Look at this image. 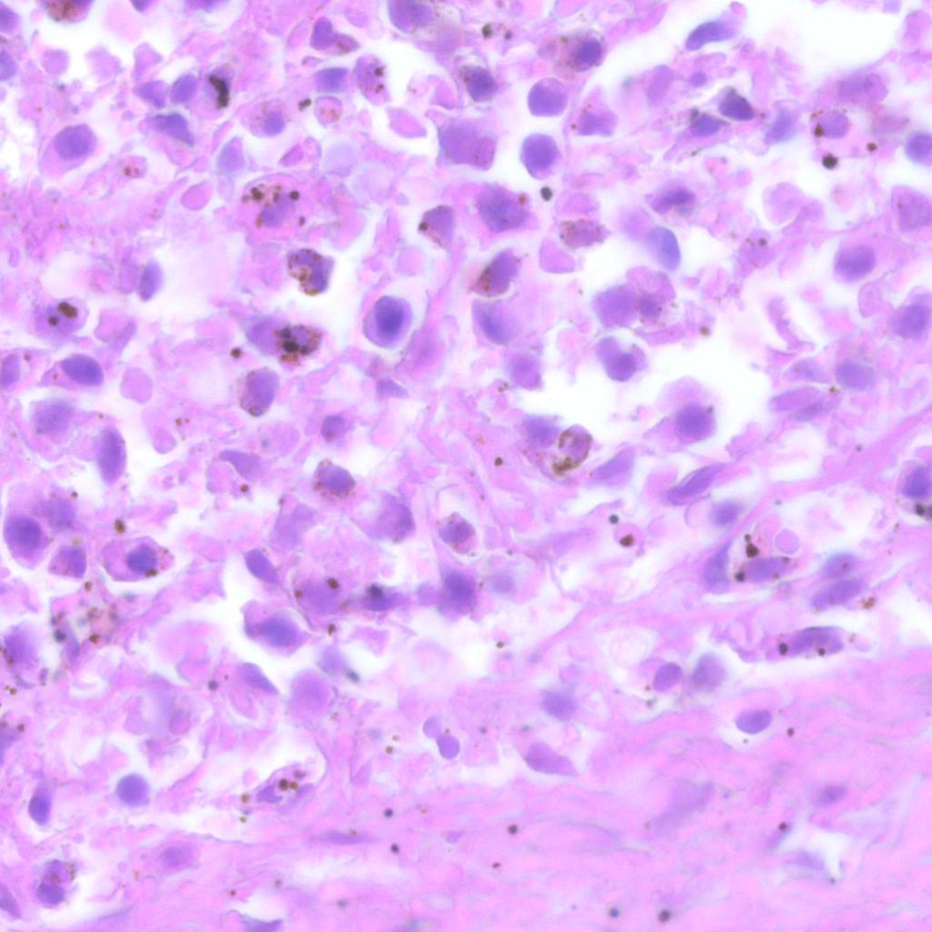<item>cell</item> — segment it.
Here are the masks:
<instances>
[{
    "instance_id": "cell-1",
    "label": "cell",
    "mask_w": 932,
    "mask_h": 932,
    "mask_svg": "<svg viewBox=\"0 0 932 932\" xmlns=\"http://www.w3.org/2000/svg\"><path fill=\"white\" fill-rule=\"evenodd\" d=\"M411 318L405 301L391 297L381 299L371 316V335L380 345H395L407 332Z\"/></svg>"
},
{
    "instance_id": "cell-2",
    "label": "cell",
    "mask_w": 932,
    "mask_h": 932,
    "mask_svg": "<svg viewBox=\"0 0 932 932\" xmlns=\"http://www.w3.org/2000/svg\"><path fill=\"white\" fill-rule=\"evenodd\" d=\"M86 310L80 301L66 300L49 305L40 318L44 333L52 337H65L80 328Z\"/></svg>"
},
{
    "instance_id": "cell-3",
    "label": "cell",
    "mask_w": 932,
    "mask_h": 932,
    "mask_svg": "<svg viewBox=\"0 0 932 932\" xmlns=\"http://www.w3.org/2000/svg\"><path fill=\"white\" fill-rule=\"evenodd\" d=\"M6 537L12 547L24 554L37 552L45 542L42 525L26 515H15L9 518L6 525Z\"/></svg>"
},
{
    "instance_id": "cell-4",
    "label": "cell",
    "mask_w": 932,
    "mask_h": 932,
    "mask_svg": "<svg viewBox=\"0 0 932 932\" xmlns=\"http://www.w3.org/2000/svg\"><path fill=\"white\" fill-rule=\"evenodd\" d=\"M876 263L874 251L866 245H855L844 250L837 257L835 270L846 281H858L874 269Z\"/></svg>"
},
{
    "instance_id": "cell-5",
    "label": "cell",
    "mask_w": 932,
    "mask_h": 932,
    "mask_svg": "<svg viewBox=\"0 0 932 932\" xmlns=\"http://www.w3.org/2000/svg\"><path fill=\"white\" fill-rule=\"evenodd\" d=\"M896 212L900 225L906 231H916L930 225V203L915 192H904L897 197Z\"/></svg>"
},
{
    "instance_id": "cell-6",
    "label": "cell",
    "mask_w": 932,
    "mask_h": 932,
    "mask_svg": "<svg viewBox=\"0 0 932 932\" xmlns=\"http://www.w3.org/2000/svg\"><path fill=\"white\" fill-rule=\"evenodd\" d=\"M482 213L489 225L496 229L512 228L520 223L522 210L511 199L502 193H492L482 203Z\"/></svg>"
},
{
    "instance_id": "cell-7",
    "label": "cell",
    "mask_w": 932,
    "mask_h": 932,
    "mask_svg": "<svg viewBox=\"0 0 932 932\" xmlns=\"http://www.w3.org/2000/svg\"><path fill=\"white\" fill-rule=\"evenodd\" d=\"M125 451L121 437L112 430H106L102 437L99 465L103 479L108 483L118 480L124 467Z\"/></svg>"
},
{
    "instance_id": "cell-8",
    "label": "cell",
    "mask_w": 932,
    "mask_h": 932,
    "mask_svg": "<svg viewBox=\"0 0 932 932\" xmlns=\"http://www.w3.org/2000/svg\"><path fill=\"white\" fill-rule=\"evenodd\" d=\"M59 155L65 160L83 158L95 146L93 132L86 126H75L62 131L55 141Z\"/></svg>"
},
{
    "instance_id": "cell-9",
    "label": "cell",
    "mask_w": 932,
    "mask_h": 932,
    "mask_svg": "<svg viewBox=\"0 0 932 932\" xmlns=\"http://www.w3.org/2000/svg\"><path fill=\"white\" fill-rule=\"evenodd\" d=\"M713 427L710 412L702 407L686 408L676 419V432L680 438L698 441L706 438Z\"/></svg>"
},
{
    "instance_id": "cell-10",
    "label": "cell",
    "mask_w": 932,
    "mask_h": 932,
    "mask_svg": "<svg viewBox=\"0 0 932 932\" xmlns=\"http://www.w3.org/2000/svg\"><path fill=\"white\" fill-rule=\"evenodd\" d=\"M931 316V308L926 304H914L909 305L900 311L897 317L895 330L903 338H917L924 335L930 326Z\"/></svg>"
},
{
    "instance_id": "cell-11",
    "label": "cell",
    "mask_w": 932,
    "mask_h": 932,
    "mask_svg": "<svg viewBox=\"0 0 932 932\" xmlns=\"http://www.w3.org/2000/svg\"><path fill=\"white\" fill-rule=\"evenodd\" d=\"M864 585L858 580H844L823 588L815 595L812 606L816 609H827L853 599L861 593Z\"/></svg>"
},
{
    "instance_id": "cell-12",
    "label": "cell",
    "mask_w": 932,
    "mask_h": 932,
    "mask_svg": "<svg viewBox=\"0 0 932 932\" xmlns=\"http://www.w3.org/2000/svg\"><path fill=\"white\" fill-rule=\"evenodd\" d=\"M62 367L68 376L78 383L95 386L102 383V371L99 364L91 359L83 357H72L65 361Z\"/></svg>"
},
{
    "instance_id": "cell-13",
    "label": "cell",
    "mask_w": 932,
    "mask_h": 932,
    "mask_svg": "<svg viewBox=\"0 0 932 932\" xmlns=\"http://www.w3.org/2000/svg\"><path fill=\"white\" fill-rule=\"evenodd\" d=\"M725 675V669L717 657L705 656L695 667L693 680L698 689L710 691L723 682Z\"/></svg>"
},
{
    "instance_id": "cell-14",
    "label": "cell",
    "mask_w": 932,
    "mask_h": 932,
    "mask_svg": "<svg viewBox=\"0 0 932 932\" xmlns=\"http://www.w3.org/2000/svg\"><path fill=\"white\" fill-rule=\"evenodd\" d=\"M729 544H726L715 554L705 569L704 578L710 590L721 593L729 587L727 563H729Z\"/></svg>"
},
{
    "instance_id": "cell-15",
    "label": "cell",
    "mask_w": 932,
    "mask_h": 932,
    "mask_svg": "<svg viewBox=\"0 0 932 932\" xmlns=\"http://www.w3.org/2000/svg\"><path fill=\"white\" fill-rule=\"evenodd\" d=\"M116 793L122 801L131 807H141L149 802V785L138 775H130L122 779L116 788Z\"/></svg>"
},
{
    "instance_id": "cell-16",
    "label": "cell",
    "mask_w": 932,
    "mask_h": 932,
    "mask_svg": "<svg viewBox=\"0 0 932 932\" xmlns=\"http://www.w3.org/2000/svg\"><path fill=\"white\" fill-rule=\"evenodd\" d=\"M156 546L146 541L134 542L126 553V563L132 570L145 572L155 568L159 560Z\"/></svg>"
},
{
    "instance_id": "cell-17",
    "label": "cell",
    "mask_w": 932,
    "mask_h": 932,
    "mask_svg": "<svg viewBox=\"0 0 932 932\" xmlns=\"http://www.w3.org/2000/svg\"><path fill=\"white\" fill-rule=\"evenodd\" d=\"M837 378L844 387L853 390L868 389L874 382L873 371L865 365L855 363L840 365L837 370Z\"/></svg>"
},
{
    "instance_id": "cell-18",
    "label": "cell",
    "mask_w": 932,
    "mask_h": 932,
    "mask_svg": "<svg viewBox=\"0 0 932 932\" xmlns=\"http://www.w3.org/2000/svg\"><path fill=\"white\" fill-rule=\"evenodd\" d=\"M839 648L837 638L830 629H811L802 633L793 645L794 654L805 653L811 650L823 647Z\"/></svg>"
},
{
    "instance_id": "cell-19",
    "label": "cell",
    "mask_w": 932,
    "mask_h": 932,
    "mask_svg": "<svg viewBox=\"0 0 932 932\" xmlns=\"http://www.w3.org/2000/svg\"><path fill=\"white\" fill-rule=\"evenodd\" d=\"M720 466L713 465L702 468L697 473L691 475L688 481L684 482L678 489L675 491V496L691 497L706 490L711 484L713 483L715 477L719 471Z\"/></svg>"
},
{
    "instance_id": "cell-20",
    "label": "cell",
    "mask_w": 932,
    "mask_h": 932,
    "mask_svg": "<svg viewBox=\"0 0 932 932\" xmlns=\"http://www.w3.org/2000/svg\"><path fill=\"white\" fill-rule=\"evenodd\" d=\"M720 112L727 118L735 121H746L755 116V112L751 104L736 91L731 90L724 97L720 104Z\"/></svg>"
},
{
    "instance_id": "cell-21",
    "label": "cell",
    "mask_w": 932,
    "mask_h": 932,
    "mask_svg": "<svg viewBox=\"0 0 932 932\" xmlns=\"http://www.w3.org/2000/svg\"><path fill=\"white\" fill-rule=\"evenodd\" d=\"M67 407L59 404L44 406L37 415V425L45 433L56 432L67 423Z\"/></svg>"
},
{
    "instance_id": "cell-22",
    "label": "cell",
    "mask_w": 932,
    "mask_h": 932,
    "mask_svg": "<svg viewBox=\"0 0 932 932\" xmlns=\"http://www.w3.org/2000/svg\"><path fill=\"white\" fill-rule=\"evenodd\" d=\"M155 124L157 128L163 133L184 143H191L192 137L187 122L181 116L175 114L158 116L155 119Z\"/></svg>"
},
{
    "instance_id": "cell-23",
    "label": "cell",
    "mask_w": 932,
    "mask_h": 932,
    "mask_svg": "<svg viewBox=\"0 0 932 932\" xmlns=\"http://www.w3.org/2000/svg\"><path fill=\"white\" fill-rule=\"evenodd\" d=\"M857 566V559L852 554H837L825 563L824 574L831 578H840L850 574Z\"/></svg>"
},
{
    "instance_id": "cell-24",
    "label": "cell",
    "mask_w": 932,
    "mask_h": 932,
    "mask_svg": "<svg viewBox=\"0 0 932 932\" xmlns=\"http://www.w3.org/2000/svg\"><path fill=\"white\" fill-rule=\"evenodd\" d=\"M907 154L912 162L926 165L931 162V138L924 133L916 134L907 144Z\"/></svg>"
},
{
    "instance_id": "cell-25",
    "label": "cell",
    "mask_w": 932,
    "mask_h": 932,
    "mask_svg": "<svg viewBox=\"0 0 932 932\" xmlns=\"http://www.w3.org/2000/svg\"><path fill=\"white\" fill-rule=\"evenodd\" d=\"M537 141V147L534 141H533V144L527 145V151H525L527 162H530L531 167H539L538 169L546 168L555 158V153H554L552 145L547 143L546 144V141Z\"/></svg>"
},
{
    "instance_id": "cell-26",
    "label": "cell",
    "mask_w": 932,
    "mask_h": 932,
    "mask_svg": "<svg viewBox=\"0 0 932 932\" xmlns=\"http://www.w3.org/2000/svg\"><path fill=\"white\" fill-rule=\"evenodd\" d=\"M931 478L924 468H917L909 475L906 483V493L913 498H925L931 492Z\"/></svg>"
},
{
    "instance_id": "cell-27",
    "label": "cell",
    "mask_w": 932,
    "mask_h": 932,
    "mask_svg": "<svg viewBox=\"0 0 932 932\" xmlns=\"http://www.w3.org/2000/svg\"><path fill=\"white\" fill-rule=\"evenodd\" d=\"M729 28L719 23H707L701 26L691 35L689 39V46L694 45L695 48L702 44L712 42V40H719L725 39L729 36Z\"/></svg>"
},
{
    "instance_id": "cell-28",
    "label": "cell",
    "mask_w": 932,
    "mask_h": 932,
    "mask_svg": "<svg viewBox=\"0 0 932 932\" xmlns=\"http://www.w3.org/2000/svg\"><path fill=\"white\" fill-rule=\"evenodd\" d=\"M794 131L795 124L792 116L786 112L780 113L767 132V141L770 143H780L791 136Z\"/></svg>"
},
{
    "instance_id": "cell-29",
    "label": "cell",
    "mask_w": 932,
    "mask_h": 932,
    "mask_svg": "<svg viewBox=\"0 0 932 932\" xmlns=\"http://www.w3.org/2000/svg\"><path fill=\"white\" fill-rule=\"evenodd\" d=\"M772 719L767 711H755L743 715L738 721L739 727L748 733H758L766 729Z\"/></svg>"
},
{
    "instance_id": "cell-30",
    "label": "cell",
    "mask_w": 932,
    "mask_h": 932,
    "mask_svg": "<svg viewBox=\"0 0 932 932\" xmlns=\"http://www.w3.org/2000/svg\"><path fill=\"white\" fill-rule=\"evenodd\" d=\"M346 71L342 68L327 69L317 77L318 88L321 90L335 92L345 87Z\"/></svg>"
},
{
    "instance_id": "cell-31",
    "label": "cell",
    "mask_w": 932,
    "mask_h": 932,
    "mask_svg": "<svg viewBox=\"0 0 932 932\" xmlns=\"http://www.w3.org/2000/svg\"><path fill=\"white\" fill-rule=\"evenodd\" d=\"M600 56L601 47L599 43L591 40L590 42L585 43L575 52V64L578 68H587L592 67L599 59Z\"/></svg>"
},
{
    "instance_id": "cell-32",
    "label": "cell",
    "mask_w": 932,
    "mask_h": 932,
    "mask_svg": "<svg viewBox=\"0 0 932 932\" xmlns=\"http://www.w3.org/2000/svg\"><path fill=\"white\" fill-rule=\"evenodd\" d=\"M682 670L675 664H669L664 666L662 669L657 672L656 679H655V688L659 691H665L667 689L672 688L676 683L679 682L681 678Z\"/></svg>"
},
{
    "instance_id": "cell-33",
    "label": "cell",
    "mask_w": 932,
    "mask_h": 932,
    "mask_svg": "<svg viewBox=\"0 0 932 932\" xmlns=\"http://www.w3.org/2000/svg\"><path fill=\"white\" fill-rule=\"evenodd\" d=\"M86 3L83 2H50L48 9L49 14L56 18V20H68L69 18L76 17L78 13L85 8Z\"/></svg>"
},
{
    "instance_id": "cell-34",
    "label": "cell",
    "mask_w": 932,
    "mask_h": 932,
    "mask_svg": "<svg viewBox=\"0 0 932 932\" xmlns=\"http://www.w3.org/2000/svg\"><path fill=\"white\" fill-rule=\"evenodd\" d=\"M741 511V508L736 503L729 502L721 503L713 513L715 524L719 527L731 525L739 518Z\"/></svg>"
},
{
    "instance_id": "cell-35",
    "label": "cell",
    "mask_w": 932,
    "mask_h": 932,
    "mask_svg": "<svg viewBox=\"0 0 932 932\" xmlns=\"http://www.w3.org/2000/svg\"><path fill=\"white\" fill-rule=\"evenodd\" d=\"M50 801L48 796L37 794L31 799L30 814L37 823L45 825L49 821Z\"/></svg>"
},
{
    "instance_id": "cell-36",
    "label": "cell",
    "mask_w": 932,
    "mask_h": 932,
    "mask_svg": "<svg viewBox=\"0 0 932 932\" xmlns=\"http://www.w3.org/2000/svg\"><path fill=\"white\" fill-rule=\"evenodd\" d=\"M336 36L329 21L323 20L317 24L313 37V45L316 49H327L335 43Z\"/></svg>"
},
{
    "instance_id": "cell-37",
    "label": "cell",
    "mask_w": 932,
    "mask_h": 932,
    "mask_svg": "<svg viewBox=\"0 0 932 932\" xmlns=\"http://www.w3.org/2000/svg\"><path fill=\"white\" fill-rule=\"evenodd\" d=\"M37 897L46 904L56 905L64 899V890L55 883H43L37 889Z\"/></svg>"
},
{
    "instance_id": "cell-38",
    "label": "cell",
    "mask_w": 932,
    "mask_h": 932,
    "mask_svg": "<svg viewBox=\"0 0 932 932\" xmlns=\"http://www.w3.org/2000/svg\"><path fill=\"white\" fill-rule=\"evenodd\" d=\"M849 122L845 116L836 114L830 116L826 122L821 126V131L823 133L829 134L831 137H842L847 131H848Z\"/></svg>"
},
{
    "instance_id": "cell-39",
    "label": "cell",
    "mask_w": 932,
    "mask_h": 932,
    "mask_svg": "<svg viewBox=\"0 0 932 932\" xmlns=\"http://www.w3.org/2000/svg\"><path fill=\"white\" fill-rule=\"evenodd\" d=\"M49 520L53 525L56 527H67L71 519L73 518L71 510L66 505L55 503L49 509Z\"/></svg>"
},
{
    "instance_id": "cell-40",
    "label": "cell",
    "mask_w": 932,
    "mask_h": 932,
    "mask_svg": "<svg viewBox=\"0 0 932 932\" xmlns=\"http://www.w3.org/2000/svg\"><path fill=\"white\" fill-rule=\"evenodd\" d=\"M195 84H196V83H195L194 78L190 77V76L181 78V80H178V83L175 84L174 88H173V100L178 102H184L185 100H187L189 97L191 96L192 92H193Z\"/></svg>"
},
{
    "instance_id": "cell-41",
    "label": "cell",
    "mask_w": 932,
    "mask_h": 932,
    "mask_svg": "<svg viewBox=\"0 0 932 932\" xmlns=\"http://www.w3.org/2000/svg\"><path fill=\"white\" fill-rule=\"evenodd\" d=\"M629 462H631V458H629L628 456H626V455H620L619 458L614 459L613 461H611L607 466L600 468L599 472L597 473L598 477H599V478H609L612 477V475L619 473L620 471L624 470L626 467H628Z\"/></svg>"
},
{
    "instance_id": "cell-42",
    "label": "cell",
    "mask_w": 932,
    "mask_h": 932,
    "mask_svg": "<svg viewBox=\"0 0 932 932\" xmlns=\"http://www.w3.org/2000/svg\"><path fill=\"white\" fill-rule=\"evenodd\" d=\"M779 565V563L775 561L758 562L752 568L751 578L755 581L765 580L774 574Z\"/></svg>"
},
{
    "instance_id": "cell-43",
    "label": "cell",
    "mask_w": 932,
    "mask_h": 932,
    "mask_svg": "<svg viewBox=\"0 0 932 932\" xmlns=\"http://www.w3.org/2000/svg\"><path fill=\"white\" fill-rule=\"evenodd\" d=\"M845 793L846 789L842 787H830V788L825 789L818 796V804L824 806V807L825 806L835 804L840 799H842L843 796H845Z\"/></svg>"
},
{
    "instance_id": "cell-44",
    "label": "cell",
    "mask_w": 932,
    "mask_h": 932,
    "mask_svg": "<svg viewBox=\"0 0 932 932\" xmlns=\"http://www.w3.org/2000/svg\"><path fill=\"white\" fill-rule=\"evenodd\" d=\"M188 859V852L185 849L173 848L165 853V861L167 864L171 866H177L182 864Z\"/></svg>"
},
{
    "instance_id": "cell-45",
    "label": "cell",
    "mask_w": 932,
    "mask_h": 932,
    "mask_svg": "<svg viewBox=\"0 0 932 932\" xmlns=\"http://www.w3.org/2000/svg\"><path fill=\"white\" fill-rule=\"evenodd\" d=\"M321 839L324 840V842L335 843V844H351L359 842L357 837H350L348 835H345V834L337 833V832H330V833L324 834V835H323L322 837H321Z\"/></svg>"
},
{
    "instance_id": "cell-46",
    "label": "cell",
    "mask_w": 932,
    "mask_h": 932,
    "mask_svg": "<svg viewBox=\"0 0 932 932\" xmlns=\"http://www.w3.org/2000/svg\"><path fill=\"white\" fill-rule=\"evenodd\" d=\"M1 907L3 909L11 913L14 917H18V916L20 915L18 914V909L17 904H16L15 900L12 898V896L9 894L8 891L5 890V888H2L1 889Z\"/></svg>"
},
{
    "instance_id": "cell-47",
    "label": "cell",
    "mask_w": 932,
    "mask_h": 932,
    "mask_svg": "<svg viewBox=\"0 0 932 932\" xmlns=\"http://www.w3.org/2000/svg\"><path fill=\"white\" fill-rule=\"evenodd\" d=\"M551 707H554V710H555L556 712L566 714L571 712L573 707H574V703H573V701L570 700L568 698L555 697L553 700L551 701Z\"/></svg>"
},
{
    "instance_id": "cell-48",
    "label": "cell",
    "mask_w": 932,
    "mask_h": 932,
    "mask_svg": "<svg viewBox=\"0 0 932 932\" xmlns=\"http://www.w3.org/2000/svg\"><path fill=\"white\" fill-rule=\"evenodd\" d=\"M823 408V405L821 404L808 406V407L802 409V410L799 411L798 414H796V417L799 421H808L809 419L813 418L816 414H818Z\"/></svg>"
},
{
    "instance_id": "cell-49",
    "label": "cell",
    "mask_w": 932,
    "mask_h": 932,
    "mask_svg": "<svg viewBox=\"0 0 932 932\" xmlns=\"http://www.w3.org/2000/svg\"><path fill=\"white\" fill-rule=\"evenodd\" d=\"M282 127L283 121L281 118H279V116H273V118H270L269 121H267L266 130L268 133H277V132L282 131Z\"/></svg>"
}]
</instances>
